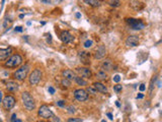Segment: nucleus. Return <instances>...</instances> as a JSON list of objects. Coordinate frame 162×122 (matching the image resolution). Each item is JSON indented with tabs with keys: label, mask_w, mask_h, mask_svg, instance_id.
Masks as SVG:
<instances>
[{
	"label": "nucleus",
	"mask_w": 162,
	"mask_h": 122,
	"mask_svg": "<svg viewBox=\"0 0 162 122\" xmlns=\"http://www.w3.org/2000/svg\"><path fill=\"white\" fill-rule=\"evenodd\" d=\"M21 99H22L24 107L27 108L28 111H32V110H34L35 108V102L34 100V98L29 95V93L23 92L21 94Z\"/></svg>",
	"instance_id": "f257e3e1"
},
{
	"label": "nucleus",
	"mask_w": 162,
	"mask_h": 122,
	"mask_svg": "<svg viewBox=\"0 0 162 122\" xmlns=\"http://www.w3.org/2000/svg\"><path fill=\"white\" fill-rule=\"evenodd\" d=\"M22 63V57H21L19 54H14L12 56L8 58L5 62V66L6 67H10V68H13V67H17Z\"/></svg>",
	"instance_id": "f03ea898"
},
{
	"label": "nucleus",
	"mask_w": 162,
	"mask_h": 122,
	"mask_svg": "<svg viewBox=\"0 0 162 122\" xmlns=\"http://www.w3.org/2000/svg\"><path fill=\"white\" fill-rule=\"evenodd\" d=\"M28 70H29L28 65H23V66H21L19 69H17L16 71L14 72V77L17 80H23L27 77Z\"/></svg>",
	"instance_id": "7ed1b4c3"
},
{
	"label": "nucleus",
	"mask_w": 162,
	"mask_h": 122,
	"mask_svg": "<svg viewBox=\"0 0 162 122\" xmlns=\"http://www.w3.org/2000/svg\"><path fill=\"white\" fill-rule=\"evenodd\" d=\"M42 75H43V73L40 69H35L34 71L30 73V75H29V77H28V79H29V84H30L32 86L38 85V84L40 82L41 79H42Z\"/></svg>",
	"instance_id": "20e7f679"
},
{
	"label": "nucleus",
	"mask_w": 162,
	"mask_h": 122,
	"mask_svg": "<svg viewBox=\"0 0 162 122\" xmlns=\"http://www.w3.org/2000/svg\"><path fill=\"white\" fill-rule=\"evenodd\" d=\"M38 114H39V116H41L42 118H45V119H49V118H51V117L54 116L52 110H51L47 105H42L41 107L39 108Z\"/></svg>",
	"instance_id": "39448f33"
},
{
	"label": "nucleus",
	"mask_w": 162,
	"mask_h": 122,
	"mask_svg": "<svg viewBox=\"0 0 162 122\" xmlns=\"http://www.w3.org/2000/svg\"><path fill=\"white\" fill-rule=\"evenodd\" d=\"M128 25L130 26V28L132 30H142L145 28V25L140 21V19H135V18H128L127 19Z\"/></svg>",
	"instance_id": "423d86ee"
},
{
	"label": "nucleus",
	"mask_w": 162,
	"mask_h": 122,
	"mask_svg": "<svg viewBox=\"0 0 162 122\" xmlns=\"http://www.w3.org/2000/svg\"><path fill=\"white\" fill-rule=\"evenodd\" d=\"M2 104H3V107L5 108L6 110H10L15 105V99H14L12 96H6L2 100Z\"/></svg>",
	"instance_id": "0eeeda50"
},
{
	"label": "nucleus",
	"mask_w": 162,
	"mask_h": 122,
	"mask_svg": "<svg viewBox=\"0 0 162 122\" xmlns=\"http://www.w3.org/2000/svg\"><path fill=\"white\" fill-rule=\"evenodd\" d=\"M74 97H75V99L77 101H79V102H84V101L87 100L88 95H87V92H86V91L79 89V90H76V91L74 92Z\"/></svg>",
	"instance_id": "6e6552de"
},
{
	"label": "nucleus",
	"mask_w": 162,
	"mask_h": 122,
	"mask_svg": "<svg viewBox=\"0 0 162 122\" xmlns=\"http://www.w3.org/2000/svg\"><path fill=\"white\" fill-rule=\"evenodd\" d=\"M76 71L82 76V79H90L91 77V70L86 67H78Z\"/></svg>",
	"instance_id": "1a4fd4ad"
},
{
	"label": "nucleus",
	"mask_w": 162,
	"mask_h": 122,
	"mask_svg": "<svg viewBox=\"0 0 162 122\" xmlns=\"http://www.w3.org/2000/svg\"><path fill=\"white\" fill-rule=\"evenodd\" d=\"M106 49L103 45H99L97 47V49L95 50V54H94V57L96 59H101L106 56Z\"/></svg>",
	"instance_id": "9d476101"
},
{
	"label": "nucleus",
	"mask_w": 162,
	"mask_h": 122,
	"mask_svg": "<svg viewBox=\"0 0 162 122\" xmlns=\"http://www.w3.org/2000/svg\"><path fill=\"white\" fill-rule=\"evenodd\" d=\"M139 44V38L137 36H129L126 39V45L129 47H136Z\"/></svg>",
	"instance_id": "9b49d317"
},
{
	"label": "nucleus",
	"mask_w": 162,
	"mask_h": 122,
	"mask_svg": "<svg viewBox=\"0 0 162 122\" xmlns=\"http://www.w3.org/2000/svg\"><path fill=\"white\" fill-rule=\"evenodd\" d=\"M60 38H61L62 42L65 44L70 43L71 41L73 40V37H72V35H71L68 31H63V32L61 33V35H60Z\"/></svg>",
	"instance_id": "f8f14e48"
},
{
	"label": "nucleus",
	"mask_w": 162,
	"mask_h": 122,
	"mask_svg": "<svg viewBox=\"0 0 162 122\" xmlns=\"http://www.w3.org/2000/svg\"><path fill=\"white\" fill-rule=\"evenodd\" d=\"M11 52H12L11 47H8V48H5V49H0V60L8 58V56L11 54Z\"/></svg>",
	"instance_id": "ddd939ff"
},
{
	"label": "nucleus",
	"mask_w": 162,
	"mask_h": 122,
	"mask_svg": "<svg viewBox=\"0 0 162 122\" xmlns=\"http://www.w3.org/2000/svg\"><path fill=\"white\" fill-rule=\"evenodd\" d=\"M92 86H93V87L97 92H100V93H103V94L107 93V87L103 84H101V82H93Z\"/></svg>",
	"instance_id": "4468645a"
},
{
	"label": "nucleus",
	"mask_w": 162,
	"mask_h": 122,
	"mask_svg": "<svg viewBox=\"0 0 162 122\" xmlns=\"http://www.w3.org/2000/svg\"><path fill=\"white\" fill-rule=\"evenodd\" d=\"M102 69H104L106 71H111L113 68V63L111 59H106L103 62H102V65H101Z\"/></svg>",
	"instance_id": "2eb2a0df"
},
{
	"label": "nucleus",
	"mask_w": 162,
	"mask_h": 122,
	"mask_svg": "<svg viewBox=\"0 0 162 122\" xmlns=\"http://www.w3.org/2000/svg\"><path fill=\"white\" fill-rule=\"evenodd\" d=\"M79 57L81 59V62L84 63V64H89L90 61H89V58H90V55L87 53V52H80L79 53Z\"/></svg>",
	"instance_id": "dca6fc26"
},
{
	"label": "nucleus",
	"mask_w": 162,
	"mask_h": 122,
	"mask_svg": "<svg viewBox=\"0 0 162 122\" xmlns=\"http://www.w3.org/2000/svg\"><path fill=\"white\" fill-rule=\"evenodd\" d=\"M18 87H19L18 84L15 82V81H8L6 84V89L8 91H10V92H15V91H17Z\"/></svg>",
	"instance_id": "f3484780"
},
{
	"label": "nucleus",
	"mask_w": 162,
	"mask_h": 122,
	"mask_svg": "<svg viewBox=\"0 0 162 122\" xmlns=\"http://www.w3.org/2000/svg\"><path fill=\"white\" fill-rule=\"evenodd\" d=\"M63 76L64 79H69V80H73V79H75V72L70 70V69H66V70H64L63 71Z\"/></svg>",
	"instance_id": "a211bd4d"
},
{
	"label": "nucleus",
	"mask_w": 162,
	"mask_h": 122,
	"mask_svg": "<svg viewBox=\"0 0 162 122\" xmlns=\"http://www.w3.org/2000/svg\"><path fill=\"white\" fill-rule=\"evenodd\" d=\"M96 79H99V80H106L107 79V74L106 73V71H102L100 70L96 73Z\"/></svg>",
	"instance_id": "6ab92c4d"
},
{
	"label": "nucleus",
	"mask_w": 162,
	"mask_h": 122,
	"mask_svg": "<svg viewBox=\"0 0 162 122\" xmlns=\"http://www.w3.org/2000/svg\"><path fill=\"white\" fill-rule=\"evenodd\" d=\"M84 2L88 5H91L93 7H98L99 1L98 0H84Z\"/></svg>",
	"instance_id": "aec40b11"
},
{
	"label": "nucleus",
	"mask_w": 162,
	"mask_h": 122,
	"mask_svg": "<svg viewBox=\"0 0 162 122\" xmlns=\"http://www.w3.org/2000/svg\"><path fill=\"white\" fill-rule=\"evenodd\" d=\"M74 80L77 82L79 86H86V85H87L86 80H84V79H82V77H80V76H75Z\"/></svg>",
	"instance_id": "412c9836"
},
{
	"label": "nucleus",
	"mask_w": 162,
	"mask_h": 122,
	"mask_svg": "<svg viewBox=\"0 0 162 122\" xmlns=\"http://www.w3.org/2000/svg\"><path fill=\"white\" fill-rule=\"evenodd\" d=\"M156 79H157V76L154 75L153 79H151V81H150V89H149V94H150V95H151L152 92H153V86H154V84H155Z\"/></svg>",
	"instance_id": "4be33fe9"
},
{
	"label": "nucleus",
	"mask_w": 162,
	"mask_h": 122,
	"mask_svg": "<svg viewBox=\"0 0 162 122\" xmlns=\"http://www.w3.org/2000/svg\"><path fill=\"white\" fill-rule=\"evenodd\" d=\"M121 4L120 0H109V5L113 7H119Z\"/></svg>",
	"instance_id": "5701e85b"
},
{
	"label": "nucleus",
	"mask_w": 162,
	"mask_h": 122,
	"mask_svg": "<svg viewBox=\"0 0 162 122\" xmlns=\"http://www.w3.org/2000/svg\"><path fill=\"white\" fill-rule=\"evenodd\" d=\"M67 112H68V113H70V114H73V113H75V112H76V108L71 105V106H69V107H67Z\"/></svg>",
	"instance_id": "b1692460"
},
{
	"label": "nucleus",
	"mask_w": 162,
	"mask_h": 122,
	"mask_svg": "<svg viewBox=\"0 0 162 122\" xmlns=\"http://www.w3.org/2000/svg\"><path fill=\"white\" fill-rule=\"evenodd\" d=\"M61 82H62V85H63L64 86H67V87L71 86V80H69V79H64Z\"/></svg>",
	"instance_id": "393cba45"
},
{
	"label": "nucleus",
	"mask_w": 162,
	"mask_h": 122,
	"mask_svg": "<svg viewBox=\"0 0 162 122\" xmlns=\"http://www.w3.org/2000/svg\"><path fill=\"white\" fill-rule=\"evenodd\" d=\"M92 45H93V41H92V40H87V41H85L84 42L85 48H89V47H91Z\"/></svg>",
	"instance_id": "a878e982"
},
{
	"label": "nucleus",
	"mask_w": 162,
	"mask_h": 122,
	"mask_svg": "<svg viewBox=\"0 0 162 122\" xmlns=\"http://www.w3.org/2000/svg\"><path fill=\"white\" fill-rule=\"evenodd\" d=\"M87 92H89V93L92 94V95H96V94H97V91H96L93 86H89V87H87Z\"/></svg>",
	"instance_id": "bb28decb"
},
{
	"label": "nucleus",
	"mask_w": 162,
	"mask_h": 122,
	"mask_svg": "<svg viewBox=\"0 0 162 122\" xmlns=\"http://www.w3.org/2000/svg\"><path fill=\"white\" fill-rule=\"evenodd\" d=\"M122 90H123V86H121V85H117V86H113V91H114L116 93H120Z\"/></svg>",
	"instance_id": "cd10ccee"
},
{
	"label": "nucleus",
	"mask_w": 162,
	"mask_h": 122,
	"mask_svg": "<svg viewBox=\"0 0 162 122\" xmlns=\"http://www.w3.org/2000/svg\"><path fill=\"white\" fill-rule=\"evenodd\" d=\"M67 122H82V119H80V118H69Z\"/></svg>",
	"instance_id": "c85d7f7f"
},
{
	"label": "nucleus",
	"mask_w": 162,
	"mask_h": 122,
	"mask_svg": "<svg viewBox=\"0 0 162 122\" xmlns=\"http://www.w3.org/2000/svg\"><path fill=\"white\" fill-rule=\"evenodd\" d=\"M65 104H66V102L63 100L58 101V102H57V106H59V107H65Z\"/></svg>",
	"instance_id": "c756f323"
},
{
	"label": "nucleus",
	"mask_w": 162,
	"mask_h": 122,
	"mask_svg": "<svg viewBox=\"0 0 162 122\" xmlns=\"http://www.w3.org/2000/svg\"><path fill=\"white\" fill-rule=\"evenodd\" d=\"M11 122H21V120L16 119V114H12V116H11Z\"/></svg>",
	"instance_id": "7c9ffc66"
},
{
	"label": "nucleus",
	"mask_w": 162,
	"mask_h": 122,
	"mask_svg": "<svg viewBox=\"0 0 162 122\" xmlns=\"http://www.w3.org/2000/svg\"><path fill=\"white\" fill-rule=\"evenodd\" d=\"M120 80H121V76L119 74H117V75L113 76V81L114 82H120Z\"/></svg>",
	"instance_id": "2f4dec72"
},
{
	"label": "nucleus",
	"mask_w": 162,
	"mask_h": 122,
	"mask_svg": "<svg viewBox=\"0 0 162 122\" xmlns=\"http://www.w3.org/2000/svg\"><path fill=\"white\" fill-rule=\"evenodd\" d=\"M48 91H49V93L51 95H53V94H55V89L53 87V86H49V89H48Z\"/></svg>",
	"instance_id": "473e14b6"
},
{
	"label": "nucleus",
	"mask_w": 162,
	"mask_h": 122,
	"mask_svg": "<svg viewBox=\"0 0 162 122\" xmlns=\"http://www.w3.org/2000/svg\"><path fill=\"white\" fill-rule=\"evenodd\" d=\"M139 89H140V91H141V92H143V91H145V90H146V86H145L144 84H142V85H140V87H139Z\"/></svg>",
	"instance_id": "72a5a7b5"
},
{
	"label": "nucleus",
	"mask_w": 162,
	"mask_h": 122,
	"mask_svg": "<svg viewBox=\"0 0 162 122\" xmlns=\"http://www.w3.org/2000/svg\"><path fill=\"white\" fill-rule=\"evenodd\" d=\"M15 32H22V28L21 27H16L15 28Z\"/></svg>",
	"instance_id": "f704fd0d"
},
{
	"label": "nucleus",
	"mask_w": 162,
	"mask_h": 122,
	"mask_svg": "<svg viewBox=\"0 0 162 122\" xmlns=\"http://www.w3.org/2000/svg\"><path fill=\"white\" fill-rule=\"evenodd\" d=\"M106 116H107V117H108L111 120H113V114H112V113H107V114H106Z\"/></svg>",
	"instance_id": "c9c22d12"
},
{
	"label": "nucleus",
	"mask_w": 162,
	"mask_h": 122,
	"mask_svg": "<svg viewBox=\"0 0 162 122\" xmlns=\"http://www.w3.org/2000/svg\"><path fill=\"white\" fill-rule=\"evenodd\" d=\"M142 98H144V95H143V94H139V95L137 96V99H142Z\"/></svg>",
	"instance_id": "e433bc0d"
},
{
	"label": "nucleus",
	"mask_w": 162,
	"mask_h": 122,
	"mask_svg": "<svg viewBox=\"0 0 162 122\" xmlns=\"http://www.w3.org/2000/svg\"><path fill=\"white\" fill-rule=\"evenodd\" d=\"M41 1H42L43 3H48V4L51 3V0H41Z\"/></svg>",
	"instance_id": "4c0bfd02"
},
{
	"label": "nucleus",
	"mask_w": 162,
	"mask_h": 122,
	"mask_svg": "<svg viewBox=\"0 0 162 122\" xmlns=\"http://www.w3.org/2000/svg\"><path fill=\"white\" fill-rule=\"evenodd\" d=\"M2 97H3V94L0 91V102H2Z\"/></svg>",
	"instance_id": "58836bf2"
},
{
	"label": "nucleus",
	"mask_w": 162,
	"mask_h": 122,
	"mask_svg": "<svg viewBox=\"0 0 162 122\" xmlns=\"http://www.w3.org/2000/svg\"><path fill=\"white\" fill-rule=\"evenodd\" d=\"M116 105H117V107H120V106H121L120 102H119V101H117V102H116Z\"/></svg>",
	"instance_id": "ea45409f"
},
{
	"label": "nucleus",
	"mask_w": 162,
	"mask_h": 122,
	"mask_svg": "<svg viewBox=\"0 0 162 122\" xmlns=\"http://www.w3.org/2000/svg\"><path fill=\"white\" fill-rule=\"evenodd\" d=\"M80 16H81V15H80V13H76V17H77V18H79Z\"/></svg>",
	"instance_id": "a19ab883"
},
{
	"label": "nucleus",
	"mask_w": 162,
	"mask_h": 122,
	"mask_svg": "<svg viewBox=\"0 0 162 122\" xmlns=\"http://www.w3.org/2000/svg\"><path fill=\"white\" fill-rule=\"evenodd\" d=\"M101 122H106V120H101Z\"/></svg>",
	"instance_id": "79ce46f5"
},
{
	"label": "nucleus",
	"mask_w": 162,
	"mask_h": 122,
	"mask_svg": "<svg viewBox=\"0 0 162 122\" xmlns=\"http://www.w3.org/2000/svg\"><path fill=\"white\" fill-rule=\"evenodd\" d=\"M0 122H2V120H1V119H0Z\"/></svg>",
	"instance_id": "37998d69"
},
{
	"label": "nucleus",
	"mask_w": 162,
	"mask_h": 122,
	"mask_svg": "<svg viewBox=\"0 0 162 122\" xmlns=\"http://www.w3.org/2000/svg\"><path fill=\"white\" fill-rule=\"evenodd\" d=\"M38 122H44V121H38Z\"/></svg>",
	"instance_id": "c03bdc74"
},
{
	"label": "nucleus",
	"mask_w": 162,
	"mask_h": 122,
	"mask_svg": "<svg viewBox=\"0 0 162 122\" xmlns=\"http://www.w3.org/2000/svg\"><path fill=\"white\" fill-rule=\"evenodd\" d=\"M0 28H1V27H0Z\"/></svg>",
	"instance_id": "a18cd8bd"
},
{
	"label": "nucleus",
	"mask_w": 162,
	"mask_h": 122,
	"mask_svg": "<svg viewBox=\"0 0 162 122\" xmlns=\"http://www.w3.org/2000/svg\"><path fill=\"white\" fill-rule=\"evenodd\" d=\"M49 122H50V121H49Z\"/></svg>",
	"instance_id": "49530a36"
}]
</instances>
